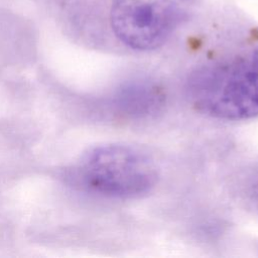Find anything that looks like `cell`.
<instances>
[{"label": "cell", "instance_id": "3", "mask_svg": "<svg viewBox=\"0 0 258 258\" xmlns=\"http://www.w3.org/2000/svg\"><path fill=\"white\" fill-rule=\"evenodd\" d=\"M186 0H114L111 27L126 46L140 51L161 46L185 15Z\"/></svg>", "mask_w": 258, "mask_h": 258}, {"label": "cell", "instance_id": "1", "mask_svg": "<svg viewBox=\"0 0 258 258\" xmlns=\"http://www.w3.org/2000/svg\"><path fill=\"white\" fill-rule=\"evenodd\" d=\"M186 94L201 113L226 121L258 116V47L196 68Z\"/></svg>", "mask_w": 258, "mask_h": 258}, {"label": "cell", "instance_id": "4", "mask_svg": "<svg viewBox=\"0 0 258 258\" xmlns=\"http://www.w3.org/2000/svg\"><path fill=\"white\" fill-rule=\"evenodd\" d=\"M163 102L160 87L149 80H134L120 88L114 105L120 114L130 117L154 113Z\"/></svg>", "mask_w": 258, "mask_h": 258}, {"label": "cell", "instance_id": "2", "mask_svg": "<svg viewBox=\"0 0 258 258\" xmlns=\"http://www.w3.org/2000/svg\"><path fill=\"white\" fill-rule=\"evenodd\" d=\"M75 176L84 189L115 200H134L157 183L153 158L139 147L112 143L92 148L78 163Z\"/></svg>", "mask_w": 258, "mask_h": 258}, {"label": "cell", "instance_id": "5", "mask_svg": "<svg viewBox=\"0 0 258 258\" xmlns=\"http://www.w3.org/2000/svg\"><path fill=\"white\" fill-rule=\"evenodd\" d=\"M255 194H256V197H257V200H258V180H257V183H256V188H255Z\"/></svg>", "mask_w": 258, "mask_h": 258}]
</instances>
